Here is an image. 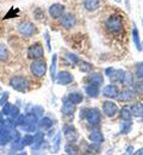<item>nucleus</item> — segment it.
<instances>
[{"label": "nucleus", "mask_w": 143, "mask_h": 155, "mask_svg": "<svg viewBox=\"0 0 143 155\" xmlns=\"http://www.w3.org/2000/svg\"><path fill=\"white\" fill-rule=\"evenodd\" d=\"M106 29L112 34H118L123 30V20L119 15H113L105 21Z\"/></svg>", "instance_id": "obj_1"}, {"label": "nucleus", "mask_w": 143, "mask_h": 155, "mask_svg": "<svg viewBox=\"0 0 143 155\" xmlns=\"http://www.w3.org/2000/svg\"><path fill=\"white\" fill-rule=\"evenodd\" d=\"M10 85H11V87L13 90H16L18 92H21V93L26 92L28 88H29V81H28V79L24 77H21V75L11 78L10 79Z\"/></svg>", "instance_id": "obj_2"}, {"label": "nucleus", "mask_w": 143, "mask_h": 155, "mask_svg": "<svg viewBox=\"0 0 143 155\" xmlns=\"http://www.w3.org/2000/svg\"><path fill=\"white\" fill-rule=\"evenodd\" d=\"M30 72L37 78L44 77L45 72H47V63L44 61H42L41 58L35 60L31 64H30Z\"/></svg>", "instance_id": "obj_3"}, {"label": "nucleus", "mask_w": 143, "mask_h": 155, "mask_svg": "<svg viewBox=\"0 0 143 155\" xmlns=\"http://www.w3.org/2000/svg\"><path fill=\"white\" fill-rule=\"evenodd\" d=\"M18 31L21 32L24 37H31L34 34H36V28L32 23H29V21H24L18 25Z\"/></svg>", "instance_id": "obj_4"}, {"label": "nucleus", "mask_w": 143, "mask_h": 155, "mask_svg": "<svg viewBox=\"0 0 143 155\" xmlns=\"http://www.w3.org/2000/svg\"><path fill=\"white\" fill-rule=\"evenodd\" d=\"M43 55H44V50L40 43H35L28 49V56L30 58L38 60V58H43Z\"/></svg>", "instance_id": "obj_5"}, {"label": "nucleus", "mask_w": 143, "mask_h": 155, "mask_svg": "<svg viewBox=\"0 0 143 155\" xmlns=\"http://www.w3.org/2000/svg\"><path fill=\"white\" fill-rule=\"evenodd\" d=\"M86 119L91 125H98L100 123V112L97 109H92L86 111Z\"/></svg>", "instance_id": "obj_6"}, {"label": "nucleus", "mask_w": 143, "mask_h": 155, "mask_svg": "<svg viewBox=\"0 0 143 155\" xmlns=\"http://www.w3.org/2000/svg\"><path fill=\"white\" fill-rule=\"evenodd\" d=\"M61 24L63 28H66V29H72L73 26H75V24H76V18H75V16L74 15H72V13H67V15H62L61 17Z\"/></svg>", "instance_id": "obj_7"}, {"label": "nucleus", "mask_w": 143, "mask_h": 155, "mask_svg": "<svg viewBox=\"0 0 143 155\" xmlns=\"http://www.w3.org/2000/svg\"><path fill=\"white\" fill-rule=\"evenodd\" d=\"M102 110H104V114H106V116L113 117L118 112V106L112 101H105L102 105Z\"/></svg>", "instance_id": "obj_8"}, {"label": "nucleus", "mask_w": 143, "mask_h": 155, "mask_svg": "<svg viewBox=\"0 0 143 155\" xmlns=\"http://www.w3.org/2000/svg\"><path fill=\"white\" fill-rule=\"evenodd\" d=\"M63 12H64V6L61 4H54L49 8V15L53 18H60L63 15Z\"/></svg>", "instance_id": "obj_9"}, {"label": "nucleus", "mask_w": 143, "mask_h": 155, "mask_svg": "<svg viewBox=\"0 0 143 155\" xmlns=\"http://www.w3.org/2000/svg\"><path fill=\"white\" fill-rule=\"evenodd\" d=\"M57 84L59 85H67V84H69V82H72L73 81V77H72V74L69 73V72H67V71H62L59 73V75H57Z\"/></svg>", "instance_id": "obj_10"}, {"label": "nucleus", "mask_w": 143, "mask_h": 155, "mask_svg": "<svg viewBox=\"0 0 143 155\" xmlns=\"http://www.w3.org/2000/svg\"><path fill=\"white\" fill-rule=\"evenodd\" d=\"M64 136H66V138L70 142V143H74L78 138H79V135H78V133L73 129V127H64Z\"/></svg>", "instance_id": "obj_11"}, {"label": "nucleus", "mask_w": 143, "mask_h": 155, "mask_svg": "<svg viewBox=\"0 0 143 155\" xmlns=\"http://www.w3.org/2000/svg\"><path fill=\"white\" fill-rule=\"evenodd\" d=\"M102 94H104L105 97L116 98L118 96V88H117V86H115V85H109V86H106V87L104 88Z\"/></svg>", "instance_id": "obj_12"}, {"label": "nucleus", "mask_w": 143, "mask_h": 155, "mask_svg": "<svg viewBox=\"0 0 143 155\" xmlns=\"http://www.w3.org/2000/svg\"><path fill=\"white\" fill-rule=\"evenodd\" d=\"M88 80L91 82V85H94V86H99L102 84V75L99 74V73H94V74H91L88 77Z\"/></svg>", "instance_id": "obj_13"}, {"label": "nucleus", "mask_w": 143, "mask_h": 155, "mask_svg": "<svg viewBox=\"0 0 143 155\" xmlns=\"http://www.w3.org/2000/svg\"><path fill=\"white\" fill-rule=\"evenodd\" d=\"M62 112L67 116H73L74 112V104H72L70 101H66L62 106Z\"/></svg>", "instance_id": "obj_14"}, {"label": "nucleus", "mask_w": 143, "mask_h": 155, "mask_svg": "<svg viewBox=\"0 0 143 155\" xmlns=\"http://www.w3.org/2000/svg\"><path fill=\"white\" fill-rule=\"evenodd\" d=\"M100 0H85V7L88 11H94L99 7Z\"/></svg>", "instance_id": "obj_15"}, {"label": "nucleus", "mask_w": 143, "mask_h": 155, "mask_svg": "<svg viewBox=\"0 0 143 155\" xmlns=\"http://www.w3.org/2000/svg\"><path fill=\"white\" fill-rule=\"evenodd\" d=\"M117 97H118V100H121V101H130V100L134 99L135 94L131 91L126 90V91H123L122 93L119 96H117Z\"/></svg>", "instance_id": "obj_16"}, {"label": "nucleus", "mask_w": 143, "mask_h": 155, "mask_svg": "<svg viewBox=\"0 0 143 155\" xmlns=\"http://www.w3.org/2000/svg\"><path fill=\"white\" fill-rule=\"evenodd\" d=\"M8 56H10V53L7 50V48L5 47V44L0 43V62H5L8 60Z\"/></svg>", "instance_id": "obj_17"}, {"label": "nucleus", "mask_w": 143, "mask_h": 155, "mask_svg": "<svg viewBox=\"0 0 143 155\" xmlns=\"http://www.w3.org/2000/svg\"><path fill=\"white\" fill-rule=\"evenodd\" d=\"M86 92L89 97H97L99 94V88L98 86H94V85H89L86 87Z\"/></svg>", "instance_id": "obj_18"}, {"label": "nucleus", "mask_w": 143, "mask_h": 155, "mask_svg": "<svg viewBox=\"0 0 143 155\" xmlns=\"http://www.w3.org/2000/svg\"><path fill=\"white\" fill-rule=\"evenodd\" d=\"M68 100H69L72 104L76 105V104H79V103L82 101V96L80 93H70V94L68 96Z\"/></svg>", "instance_id": "obj_19"}, {"label": "nucleus", "mask_w": 143, "mask_h": 155, "mask_svg": "<svg viewBox=\"0 0 143 155\" xmlns=\"http://www.w3.org/2000/svg\"><path fill=\"white\" fill-rule=\"evenodd\" d=\"M89 140L92 141V142H102V140H104V137L102 135L100 134V131H93L92 134H89Z\"/></svg>", "instance_id": "obj_20"}, {"label": "nucleus", "mask_w": 143, "mask_h": 155, "mask_svg": "<svg viewBox=\"0 0 143 155\" xmlns=\"http://www.w3.org/2000/svg\"><path fill=\"white\" fill-rule=\"evenodd\" d=\"M131 114H134L135 116H142L143 105H141V104H135V105L131 107Z\"/></svg>", "instance_id": "obj_21"}, {"label": "nucleus", "mask_w": 143, "mask_h": 155, "mask_svg": "<svg viewBox=\"0 0 143 155\" xmlns=\"http://www.w3.org/2000/svg\"><path fill=\"white\" fill-rule=\"evenodd\" d=\"M64 152H66L67 154H78L79 149H78V147H75L73 143H70V144H67V146L64 147Z\"/></svg>", "instance_id": "obj_22"}, {"label": "nucleus", "mask_w": 143, "mask_h": 155, "mask_svg": "<svg viewBox=\"0 0 143 155\" xmlns=\"http://www.w3.org/2000/svg\"><path fill=\"white\" fill-rule=\"evenodd\" d=\"M122 82L125 86H130L132 85V75L130 73H124V77H123Z\"/></svg>", "instance_id": "obj_23"}, {"label": "nucleus", "mask_w": 143, "mask_h": 155, "mask_svg": "<svg viewBox=\"0 0 143 155\" xmlns=\"http://www.w3.org/2000/svg\"><path fill=\"white\" fill-rule=\"evenodd\" d=\"M121 117L125 120H129L131 118V111L129 110V107H123L121 111Z\"/></svg>", "instance_id": "obj_24"}, {"label": "nucleus", "mask_w": 143, "mask_h": 155, "mask_svg": "<svg viewBox=\"0 0 143 155\" xmlns=\"http://www.w3.org/2000/svg\"><path fill=\"white\" fill-rule=\"evenodd\" d=\"M21 141H23V142H21V147H24V146H30L31 142H34V136L25 135L24 137H23Z\"/></svg>", "instance_id": "obj_25"}, {"label": "nucleus", "mask_w": 143, "mask_h": 155, "mask_svg": "<svg viewBox=\"0 0 143 155\" xmlns=\"http://www.w3.org/2000/svg\"><path fill=\"white\" fill-rule=\"evenodd\" d=\"M55 71H56V55H53V60H51V80H55Z\"/></svg>", "instance_id": "obj_26"}, {"label": "nucleus", "mask_w": 143, "mask_h": 155, "mask_svg": "<svg viewBox=\"0 0 143 155\" xmlns=\"http://www.w3.org/2000/svg\"><path fill=\"white\" fill-rule=\"evenodd\" d=\"M40 127H41L42 129H48V128H50V127H51V120H50L49 118H43L41 120Z\"/></svg>", "instance_id": "obj_27"}, {"label": "nucleus", "mask_w": 143, "mask_h": 155, "mask_svg": "<svg viewBox=\"0 0 143 155\" xmlns=\"http://www.w3.org/2000/svg\"><path fill=\"white\" fill-rule=\"evenodd\" d=\"M132 35H134V41H135V43H136V45H137V49H140V48H141V44H140V35H138V31H137L136 28H134Z\"/></svg>", "instance_id": "obj_28"}, {"label": "nucleus", "mask_w": 143, "mask_h": 155, "mask_svg": "<svg viewBox=\"0 0 143 155\" xmlns=\"http://www.w3.org/2000/svg\"><path fill=\"white\" fill-rule=\"evenodd\" d=\"M80 69L82 72H89L92 69V64H89L87 62H81L80 63Z\"/></svg>", "instance_id": "obj_29"}, {"label": "nucleus", "mask_w": 143, "mask_h": 155, "mask_svg": "<svg viewBox=\"0 0 143 155\" xmlns=\"http://www.w3.org/2000/svg\"><path fill=\"white\" fill-rule=\"evenodd\" d=\"M11 107H12V105H11L10 103H6L5 106L2 107V115L8 116V115H10V111H11Z\"/></svg>", "instance_id": "obj_30"}, {"label": "nucleus", "mask_w": 143, "mask_h": 155, "mask_svg": "<svg viewBox=\"0 0 143 155\" xmlns=\"http://www.w3.org/2000/svg\"><path fill=\"white\" fill-rule=\"evenodd\" d=\"M18 114H19V110H18V107L12 105V107H11V111H10V115H8V116H11L12 118H16V117L18 116Z\"/></svg>", "instance_id": "obj_31"}, {"label": "nucleus", "mask_w": 143, "mask_h": 155, "mask_svg": "<svg viewBox=\"0 0 143 155\" xmlns=\"http://www.w3.org/2000/svg\"><path fill=\"white\" fill-rule=\"evenodd\" d=\"M135 91H136L137 93H143V82L142 81H140V82H137V84L135 85Z\"/></svg>", "instance_id": "obj_32"}, {"label": "nucleus", "mask_w": 143, "mask_h": 155, "mask_svg": "<svg viewBox=\"0 0 143 155\" xmlns=\"http://www.w3.org/2000/svg\"><path fill=\"white\" fill-rule=\"evenodd\" d=\"M137 77L140 79L143 78V63H140L138 67H137Z\"/></svg>", "instance_id": "obj_33"}, {"label": "nucleus", "mask_w": 143, "mask_h": 155, "mask_svg": "<svg viewBox=\"0 0 143 155\" xmlns=\"http://www.w3.org/2000/svg\"><path fill=\"white\" fill-rule=\"evenodd\" d=\"M115 1H117V2H121V0H115Z\"/></svg>", "instance_id": "obj_34"}]
</instances>
